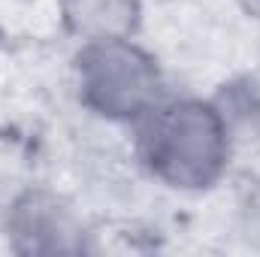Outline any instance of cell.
Masks as SVG:
<instances>
[{"label": "cell", "mask_w": 260, "mask_h": 257, "mask_svg": "<svg viewBox=\"0 0 260 257\" xmlns=\"http://www.w3.org/2000/svg\"><path fill=\"white\" fill-rule=\"evenodd\" d=\"M139 154L145 167L173 188H209L224 173L230 139L227 121L206 103L182 100L145 112Z\"/></svg>", "instance_id": "1"}, {"label": "cell", "mask_w": 260, "mask_h": 257, "mask_svg": "<svg viewBox=\"0 0 260 257\" xmlns=\"http://www.w3.org/2000/svg\"><path fill=\"white\" fill-rule=\"evenodd\" d=\"M82 97L109 118H136L154 109L160 76L154 61L124 37L91 40L79 55Z\"/></svg>", "instance_id": "2"}, {"label": "cell", "mask_w": 260, "mask_h": 257, "mask_svg": "<svg viewBox=\"0 0 260 257\" xmlns=\"http://www.w3.org/2000/svg\"><path fill=\"white\" fill-rule=\"evenodd\" d=\"M12 236L21 242L18 248L24 251H70L79 248V242H73V221L61 209L58 200L43 197V194H27L24 200H18V206L12 209V221H9Z\"/></svg>", "instance_id": "3"}, {"label": "cell", "mask_w": 260, "mask_h": 257, "mask_svg": "<svg viewBox=\"0 0 260 257\" xmlns=\"http://www.w3.org/2000/svg\"><path fill=\"white\" fill-rule=\"evenodd\" d=\"M136 0H64L67 24L88 40L127 37L136 24Z\"/></svg>", "instance_id": "4"}, {"label": "cell", "mask_w": 260, "mask_h": 257, "mask_svg": "<svg viewBox=\"0 0 260 257\" xmlns=\"http://www.w3.org/2000/svg\"><path fill=\"white\" fill-rule=\"evenodd\" d=\"M251 224L257 227V233H260V203H254V209H251Z\"/></svg>", "instance_id": "5"}, {"label": "cell", "mask_w": 260, "mask_h": 257, "mask_svg": "<svg viewBox=\"0 0 260 257\" xmlns=\"http://www.w3.org/2000/svg\"><path fill=\"white\" fill-rule=\"evenodd\" d=\"M248 9H251V12H257V15H260V0H248Z\"/></svg>", "instance_id": "6"}]
</instances>
